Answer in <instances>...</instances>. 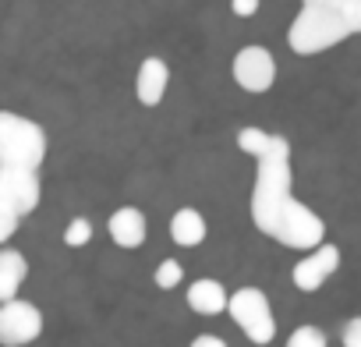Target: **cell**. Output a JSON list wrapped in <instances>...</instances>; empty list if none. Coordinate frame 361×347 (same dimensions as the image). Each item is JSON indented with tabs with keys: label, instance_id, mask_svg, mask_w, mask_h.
I'll use <instances>...</instances> for the list:
<instances>
[{
	"label": "cell",
	"instance_id": "obj_22",
	"mask_svg": "<svg viewBox=\"0 0 361 347\" xmlns=\"http://www.w3.org/2000/svg\"><path fill=\"white\" fill-rule=\"evenodd\" d=\"M301 4H319V8H336V11H350L354 0H301Z\"/></svg>",
	"mask_w": 361,
	"mask_h": 347
},
{
	"label": "cell",
	"instance_id": "obj_21",
	"mask_svg": "<svg viewBox=\"0 0 361 347\" xmlns=\"http://www.w3.org/2000/svg\"><path fill=\"white\" fill-rule=\"evenodd\" d=\"M188 347H227V340H224V336H216V333H199Z\"/></svg>",
	"mask_w": 361,
	"mask_h": 347
},
{
	"label": "cell",
	"instance_id": "obj_5",
	"mask_svg": "<svg viewBox=\"0 0 361 347\" xmlns=\"http://www.w3.org/2000/svg\"><path fill=\"white\" fill-rule=\"evenodd\" d=\"M43 333V312L32 301L11 298L0 305V347H25L39 340Z\"/></svg>",
	"mask_w": 361,
	"mask_h": 347
},
{
	"label": "cell",
	"instance_id": "obj_19",
	"mask_svg": "<svg viewBox=\"0 0 361 347\" xmlns=\"http://www.w3.org/2000/svg\"><path fill=\"white\" fill-rule=\"evenodd\" d=\"M340 343H343V347H361V315H354V319L343 322Z\"/></svg>",
	"mask_w": 361,
	"mask_h": 347
},
{
	"label": "cell",
	"instance_id": "obj_15",
	"mask_svg": "<svg viewBox=\"0 0 361 347\" xmlns=\"http://www.w3.org/2000/svg\"><path fill=\"white\" fill-rule=\"evenodd\" d=\"M269 135H273V131H262V128H241V131H238V149L255 159V156L262 152V145L269 142Z\"/></svg>",
	"mask_w": 361,
	"mask_h": 347
},
{
	"label": "cell",
	"instance_id": "obj_17",
	"mask_svg": "<svg viewBox=\"0 0 361 347\" xmlns=\"http://www.w3.org/2000/svg\"><path fill=\"white\" fill-rule=\"evenodd\" d=\"M283 347H326V333L319 326H298Z\"/></svg>",
	"mask_w": 361,
	"mask_h": 347
},
{
	"label": "cell",
	"instance_id": "obj_16",
	"mask_svg": "<svg viewBox=\"0 0 361 347\" xmlns=\"http://www.w3.org/2000/svg\"><path fill=\"white\" fill-rule=\"evenodd\" d=\"M92 241V224L85 220V217H75L71 224H68V231H64V245L68 248H85Z\"/></svg>",
	"mask_w": 361,
	"mask_h": 347
},
{
	"label": "cell",
	"instance_id": "obj_18",
	"mask_svg": "<svg viewBox=\"0 0 361 347\" xmlns=\"http://www.w3.org/2000/svg\"><path fill=\"white\" fill-rule=\"evenodd\" d=\"M18 224H22V217H18V213H11L8 206H0V248H4V245L15 238Z\"/></svg>",
	"mask_w": 361,
	"mask_h": 347
},
{
	"label": "cell",
	"instance_id": "obj_4",
	"mask_svg": "<svg viewBox=\"0 0 361 347\" xmlns=\"http://www.w3.org/2000/svg\"><path fill=\"white\" fill-rule=\"evenodd\" d=\"M227 315L238 322V329H241L252 343L269 347V340H273V333H276V319H273V305H269L266 291H259V287H241V291H234L231 301H227Z\"/></svg>",
	"mask_w": 361,
	"mask_h": 347
},
{
	"label": "cell",
	"instance_id": "obj_6",
	"mask_svg": "<svg viewBox=\"0 0 361 347\" xmlns=\"http://www.w3.org/2000/svg\"><path fill=\"white\" fill-rule=\"evenodd\" d=\"M43 199V185L36 170H15L0 166V206H8L18 217H29Z\"/></svg>",
	"mask_w": 361,
	"mask_h": 347
},
{
	"label": "cell",
	"instance_id": "obj_10",
	"mask_svg": "<svg viewBox=\"0 0 361 347\" xmlns=\"http://www.w3.org/2000/svg\"><path fill=\"white\" fill-rule=\"evenodd\" d=\"M106 231H110V238H114L117 248H142L145 245V234H149V220H145L142 209L121 206V209H114Z\"/></svg>",
	"mask_w": 361,
	"mask_h": 347
},
{
	"label": "cell",
	"instance_id": "obj_20",
	"mask_svg": "<svg viewBox=\"0 0 361 347\" xmlns=\"http://www.w3.org/2000/svg\"><path fill=\"white\" fill-rule=\"evenodd\" d=\"M231 11H234L238 18H252V15L259 11V0H231Z\"/></svg>",
	"mask_w": 361,
	"mask_h": 347
},
{
	"label": "cell",
	"instance_id": "obj_2",
	"mask_svg": "<svg viewBox=\"0 0 361 347\" xmlns=\"http://www.w3.org/2000/svg\"><path fill=\"white\" fill-rule=\"evenodd\" d=\"M350 36H354V29H350L347 11L319 8V4H301V11L294 15V22L287 29V47L298 57H315V54H326V50L340 47Z\"/></svg>",
	"mask_w": 361,
	"mask_h": 347
},
{
	"label": "cell",
	"instance_id": "obj_12",
	"mask_svg": "<svg viewBox=\"0 0 361 347\" xmlns=\"http://www.w3.org/2000/svg\"><path fill=\"white\" fill-rule=\"evenodd\" d=\"M25 276H29V259L18 248H8L4 245V248H0V305L18 298Z\"/></svg>",
	"mask_w": 361,
	"mask_h": 347
},
{
	"label": "cell",
	"instance_id": "obj_7",
	"mask_svg": "<svg viewBox=\"0 0 361 347\" xmlns=\"http://www.w3.org/2000/svg\"><path fill=\"white\" fill-rule=\"evenodd\" d=\"M231 71H234V82L245 92H269L273 82H276V61H273V54L266 47H245V50H238Z\"/></svg>",
	"mask_w": 361,
	"mask_h": 347
},
{
	"label": "cell",
	"instance_id": "obj_9",
	"mask_svg": "<svg viewBox=\"0 0 361 347\" xmlns=\"http://www.w3.org/2000/svg\"><path fill=\"white\" fill-rule=\"evenodd\" d=\"M170 89V68L163 57H145L138 75H135V96L142 106H159Z\"/></svg>",
	"mask_w": 361,
	"mask_h": 347
},
{
	"label": "cell",
	"instance_id": "obj_23",
	"mask_svg": "<svg viewBox=\"0 0 361 347\" xmlns=\"http://www.w3.org/2000/svg\"><path fill=\"white\" fill-rule=\"evenodd\" d=\"M347 18H350V29H354V32H361V0H354V4H350Z\"/></svg>",
	"mask_w": 361,
	"mask_h": 347
},
{
	"label": "cell",
	"instance_id": "obj_1",
	"mask_svg": "<svg viewBox=\"0 0 361 347\" xmlns=\"http://www.w3.org/2000/svg\"><path fill=\"white\" fill-rule=\"evenodd\" d=\"M255 185H252V224L294 252H312L326 241V220L294 199V170L290 145L283 135H269L262 152L255 156Z\"/></svg>",
	"mask_w": 361,
	"mask_h": 347
},
{
	"label": "cell",
	"instance_id": "obj_3",
	"mask_svg": "<svg viewBox=\"0 0 361 347\" xmlns=\"http://www.w3.org/2000/svg\"><path fill=\"white\" fill-rule=\"evenodd\" d=\"M43 159H47V131L15 110H0V166L39 174Z\"/></svg>",
	"mask_w": 361,
	"mask_h": 347
},
{
	"label": "cell",
	"instance_id": "obj_14",
	"mask_svg": "<svg viewBox=\"0 0 361 347\" xmlns=\"http://www.w3.org/2000/svg\"><path fill=\"white\" fill-rule=\"evenodd\" d=\"M152 280H156L159 291H173V287H180V280H185V266H180L177 259H163V262L156 266Z\"/></svg>",
	"mask_w": 361,
	"mask_h": 347
},
{
	"label": "cell",
	"instance_id": "obj_8",
	"mask_svg": "<svg viewBox=\"0 0 361 347\" xmlns=\"http://www.w3.org/2000/svg\"><path fill=\"white\" fill-rule=\"evenodd\" d=\"M336 269H340V248H336V245H329V241H322L319 248L305 252V255H301V262H294L290 280H294V287H298V291L312 294V291H319V287L336 273Z\"/></svg>",
	"mask_w": 361,
	"mask_h": 347
},
{
	"label": "cell",
	"instance_id": "obj_11",
	"mask_svg": "<svg viewBox=\"0 0 361 347\" xmlns=\"http://www.w3.org/2000/svg\"><path fill=\"white\" fill-rule=\"evenodd\" d=\"M185 301H188V308H192V312H199V315H220V312H227L231 294H227V287H224L220 280L202 276V280H192V287H188Z\"/></svg>",
	"mask_w": 361,
	"mask_h": 347
},
{
	"label": "cell",
	"instance_id": "obj_13",
	"mask_svg": "<svg viewBox=\"0 0 361 347\" xmlns=\"http://www.w3.org/2000/svg\"><path fill=\"white\" fill-rule=\"evenodd\" d=\"M206 234H209V227H206V217H202L199 209L185 206V209L173 213V220H170V238H173V245H180V248H199V245L206 241Z\"/></svg>",
	"mask_w": 361,
	"mask_h": 347
}]
</instances>
